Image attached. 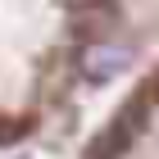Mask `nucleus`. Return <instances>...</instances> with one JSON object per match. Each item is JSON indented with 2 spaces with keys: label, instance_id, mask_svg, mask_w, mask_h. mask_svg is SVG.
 I'll list each match as a JSON object with an SVG mask.
<instances>
[{
  "label": "nucleus",
  "instance_id": "1",
  "mask_svg": "<svg viewBox=\"0 0 159 159\" xmlns=\"http://www.w3.org/2000/svg\"><path fill=\"white\" fill-rule=\"evenodd\" d=\"M118 73H127V50H118V46H91V50H82V77L91 86L114 82Z\"/></svg>",
  "mask_w": 159,
  "mask_h": 159
}]
</instances>
